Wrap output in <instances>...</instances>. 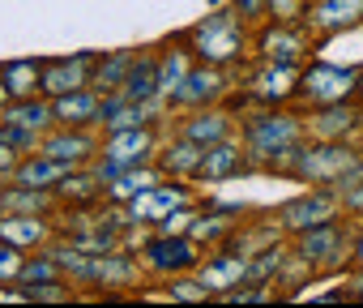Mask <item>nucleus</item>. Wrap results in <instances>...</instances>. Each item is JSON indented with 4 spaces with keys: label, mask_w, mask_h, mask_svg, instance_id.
I'll return each instance as SVG.
<instances>
[{
    "label": "nucleus",
    "mask_w": 363,
    "mask_h": 308,
    "mask_svg": "<svg viewBox=\"0 0 363 308\" xmlns=\"http://www.w3.org/2000/svg\"><path fill=\"white\" fill-rule=\"evenodd\" d=\"M193 39H197V48H201L206 60H231V56H240V26L231 18H210L206 26L193 31Z\"/></svg>",
    "instance_id": "f257e3e1"
},
{
    "label": "nucleus",
    "mask_w": 363,
    "mask_h": 308,
    "mask_svg": "<svg viewBox=\"0 0 363 308\" xmlns=\"http://www.w3.org/2000/svg\"><path fill=\"white\" fill-rule=\"evenodd\" d=\"M145 150H150V133L145 128H120L116 137H111V145H107V176H116L120 167H128V163H141L145 159Z\"/></svg>",
    "instance_id": "f03ea898"
},
{
    "label": "nucleus",
    "mask_w": 363,
    "mask_h": 308,
    "mask_svg": "<svg viewBox=\"0 0 363 308\" xmlns=\"http://www.w3.org/2000/svg\"><path fill=\"white\" fill-rule=\"evenodd\" d=\"M350 86H354V73H346V69H329V65H320V69H308V77H303V90H308L312 99H320V103H333V99H342Z\"/></svg>",
    "instance_id": "7ed1b4c3"
},
{
    "label": "nucleus",
    "mask_w": 363,
    "mask_h": 308,
    "mask_svg": "<svg viewBox=\"0 0 363 308\" xmlns=\"http://www.w3.org/2000/svg\"><path fill=\"white\" fill-rule=\"evenodd\" d=\"M333 206H337V202H333L329 193H312V197L291 202V206L282 210V223H286V227H320V223H329Z\"/></svg>",
    "instance_id": "20e7f679"
},
{
    "label": "nucleus",
    "mask_w": 363,
    "mask_h": 308,
    "mask_svg": "<svg viewBox=\"0 0 363 308\" xmlns=\"http://www.w3.org/2000/svg\"><path fill=\"white\" fill-rule=\"evenodd\" d=\"M179 206H184V193L179 189H141L133 197V219H167Z\"/></svg>",
    "instance_id": "39448f33"
},
{
    "label": "nucleus",
    "mask_w": 363,
    "mask_h": 308,
    "mask_svg": "<svg viewBox=\"0 0 363 308\" xmlns=\"http://www.w3.org/2000/svg\"><path fill=\"white\" fill-rule=\"evenodd\" d=\"M295 137H299V128H295V120H286V116H269V120H261V124L252 128V145H257V150H286Z\"/></svg>",
    "instance_id": "423d86ee"
},
{
    "label": "nucleus",
    "mask_w": 363,
    "mask_h": 308,
    "mask_svg": "<svg viewBox=\"0 0 363 308\" xmlns=\"http://www.w3.org/2000/svg\"><path fill=\"white\" fill-rule=\"evenodd\" d=\"M342 167H350V150L346 145H329V150H316V154H303L299 159L303 176H333Z\"/></svg>",
    "instance_id": "0eeeda50"
},
{
    "label": "nucleus",
    "mask_w": 363,
    "mask_h": 308,
    "mask_svg": "<svg viewBox=\"0 0 363 308\" xmlns=\"http://www.w3.org/2000/svg\"><path fill=\"white\" fill-rule=\"evenodd\" d=\"M82 77H86V56H77L73 65H52L43 73V90L48 94H69V90L82 86Z\"/></svg>",
    "instance_id": "6e6552de"
},
{
    "label": "nucleus",
    "mask_w": 363,
    "mask_h": 308,
    "mask_svg": "<svg viewBox=\"0 0 363 308\" xmlns=\"http://www.w3.org/2000/svg\"><path fill=\"white\" fill-rule=\"evenodd\" d=\"M244 274H248V261H244V257H218L214 265H206V270H201V282H206L210 291H223V287L240 282Z\"/></svg>",
    "instance_id": "1a4fd4ad"
},
{
    "label": "nucleus",
    "mask_w": 363,
    "mask_h": 308,
    "mask_svg": "<svg viewBox=\"0 0 363 308\" xmlns=\"http://www.w3.org/2000/svg\"><path fill=\"white\" fill-rule=\"evenodd\" d=\"M69 167H73V163H65V159H56V154H48V159H35V163H26L18 176H22V185H35V189H43V185H52V180H65V176H69Z\"/></svg>",
    "instance_id": "9d476101"
},
{
    "label": "nucleus",
    "mask_w": 363,
    "mask_h": 308,
    "mask_svg": "<svg viewBox=\"0 0 363 308\" xmlns=\"http://www.w3.org/2000/svg\"><path fill=\"white\" fill-rule=\"evenodd\" d=\"M231 172H240V150H231V145H214L197 163V176H206V180H223Z\"/></svg>",
    "instance_id": "9b49d317"
},
{
    "label": "nucleus",
    "mask_w": 363,
    "mask_h": 308,
    "mask_svg": "<svg viewBox=\"0 0 363 308\" xmlns=\"http://www.w3.org/2000/svg\"><path fill=\"white\" fill-rule=\"evenodd\" d=\"M150 261L158 270H184V265H193V248L184 240H158V244H150Z\"/></svg>",
    "instance_id": "f8f14e48"
},
{
    "label": "nucleus",
    "mask_w": 363,
    "mask_h": 308,
    "mask_svg": "<svg viewBox=\"0 0 363 308\" xmlns=\"http://www.w3.org/2000/svg\"><path fill=\"white\" fill-rule=\"evenodd\" d=\"M56 116H60L65 124H86V120H94V116H99V103H94L90 94L69 90V94H60V99H56Z\"/></svg>",
    "instance_id": "ddd939ff"
},
{
    "label": "nucleus",
    "mask_w": 363,
    "mask_h": 308,
    "mask_svg": "<svg viewBox=\"0 0 363 308\" xmlns=\"http://www.w3.org/2000/svg\"><path fill=\"white\" fill-rule=\"evenodd\" d=\"M154 86H158V69H154V60H141V65L128 73V82H124V99L141 103V99L154 94Z\"/></svg>",
    "instance_id": "4468645a"
},
{
    "label": "nucleus",
    "mask_w": 363,
    "mask_h": 308,
    "mask_svg": "<svg viewBox=\"0 0 363 308\" xmlns=\"http://www.w3.org/2000/svg\"><path fill=\"white\" fill-rule=\"evenodd\" d=\"M257 94H261V99H282V94H291V69H286V65L265 69V73L257 77Z\"/></svg>",
    "instance_id": "2eb2a0df"
},
{
    "label": "nucleus",
    "mask_w": 363,
    "mask_h": 308,
    "mask_svg": "<svg viewBox=\"0 0 363 308\" xmlns=\"http://www.w3.org/2000/svg\"><path fill=\"white\" fill-rule=\"evenodd\" d=\"M218 90V73H193L184 77V90H175L179 103H197V99H210Z\"/></svg>",
    "instance_id": "dca6fc26"
},
{
    "label": "nucleus",
    "mask_w": 363,
    "mask_h": 308,
    "mask_svg": "<svg viewBox=\"0 0 363 308\" xmlns=\"http://www.w3.org/2000/svg\"><path fill=\"white\" fill-rule=\"evenodd\" d=\"M0 236L9 244H35V240H43V227L35 219H5L0 223Z\"/></svg>",
    "instance_id": "f3484780"
},
{
    "label": "nucleus",
    "mask_w": 363,
    "mask_h": 308,
    "mask_svg": "<svg viewBox=\"0 0 363 308\" xmlns=\"http://www.w3.org/2000/svg\"><path fill=\"white\" fill-rule=\"evenodd\" d=\"M359 9H363L359 0H329V5L320 9V22H325V26H346V22L359 18Z\"/></svg>",
    "instance_id": "a211bd4d"
},
{
    "label": "nucleus",
    "mask_w": 363,
    "mask_h": 308,
    "mask_svg": "<svg viewBox=\"0 0 363 308\" xmlns=\"http://www.w3.org/2000/svg\"><path fill=\"white\" fill-rule=\"evenodd\" d=\"M337 248V227H329V223H320L308 240H303V257H325V253H333Z\"/></svg>",
    "instance_id": "6ab92c4d"
},
{
    "label": "nucleus",
    "mask_w": 363,
    "mask_h": 308,
    "mask_svg": "<svg viewBox=\"0 0 363 308\" xmlns=\"http://www.w3.org/2000/svg\"><path fill=\"white\" fill-rule=\"evenodd\" d=\"M35 77H39V73H35V65H30V60L9 65V73H5V82H9V90H13V94H30V90H35Z\"/></svg>",
    "instance_id": "aec40b11"
},
{
    "label": "nucleus",
    "mask_w": 363,
    "mask_h": 308,
    "mask_svg": "<svg viewBox=\"0 0 363 308\" xmlns=\"http://www.w3.org/2000/svg\"><path fill=\"white\" fill-rule=\"evenodd\" d=\"M48 154L73 163V159H82V154H86V137H56V141H48Z\"/></svg>",
    "instance_id": "412c9836"
},
{
    "label": "nucleus",
    "mask_w": 363,
    "mask_h": 308,
    "mask_svg": "<svg viewBox=\"0 0 363 308\" xmlns=\"http://www.w3.org/2000/svg\"><path fill=\"white\" fill-rule=\"evenodd\" d=\"M128 65H133V56H124V52H120V56H111V60L99 69V90H111V86L124 77V69H128Z\"/></svg>",
    "instance_id": "4be33fe9"
},
{
    "label": "nucleus",
    "mask_w": 363,
    "mask_h": 308,
    "mask_svg": "<svg viewBox=\"0 0 363 308\" xmlns=\"http://www.w3.org/2000/svg\"><path fill=\"white\" fill-rule=\"evenodd\" d=\"M223 133H227L223 116H201V120H197V124L189 128V137H193V141H218Z\"/></svg>",
    "instance_id": "5701e85b"
},
{
    "label": "nucleus",
    "mask_w": 363,
    "mask_h": 308,
    "mask_svg": "<svg viewBox=\"0 0 363 308\" xmlns=\"http://www.w3.org/2000/svg\"><path fill=\"white\" fill-rule=\"evenodd\" d=\"M197 154H201L197 145H175V150L167 154V167H175V172H197V163H201Z\"/></svg>",
    "instance_id": "b1692460"
},
{
    "label": "nucleus",
    "mask_w": 363,
    "mask_h": 308,
    "mask_svg": "<svg viewBox=\"0 0 363 308\" xmlns=\"http://www.w3.org/2000/svg\"><path fill=\"white\" fill-rule=\"evenodd\" d=\"M179 82H184V65H179V56H175V60H167L158 69V90H175Z\"/></svg>",
    "instance_id": "393cba45"
},
{
    "label": "nucleus",
    "mask_w": 363,
    "mask_h": 308,
    "mask_svg": "<svg viewBox=\"0 0 363 308\" xmlns=\"http://www.w3.org/2000/svg\"><path fill=\"white\" fill-rule=\"evenodd\" d=\"M43 120H48V111H43L39 103H35V107H30V103H22V107H13V124H26V128H39Z\"/></svg>",
    "instance_id": "a878e982"
},
{
    "label": "nucleus",
    "mask_w": 363,
    "mask_h": 308,
    "mask_svg": "<svg viewBox=\"0 0 363 308\" xmlns=\"http://www.w3.org/2000/svg\"><path fill=\"white\" fill-rule=\"evenodd\" d=\"M265 48H269V52L278 48V60H291V56L299 52V43H295V39H286V35H269V39H265Z\"/></svg>",
    "instance_id": "bb28decb"
},
{
    "label": "nucleus",
    "mask_w": 363,
    "mask_h": 308,
    "mask_svg": "<svg viewBox=\"0 0 363 308\" xmlns=\"http://www.w3.org/2000/svg\"><path fill=\"white\" fill-rule=\"evenodd\" d=\"M206 291H210L206 282H179V287H171L175 299H206Z\"/></svg>",
    "instance_id": "cd10ccee"
},
{
    "label": "nucleus",
    "mask_w": 363,
    "mask_h": 308,
    "mask_svg": "<svg viewBox=\"0 0 363 308\" xmlns=\"http://www.w3.org/2000/svg\"><path fill=\"white\" fill-rule=\"evenodd\" d=\"M141 185H145V176H141V180H137V176H124V180L111 189V197H137V193H141Z\"/></svg>",
    "instance_id": "c85d7f7f"
},
{
    "label": "nucleus",
    "mask_w": 363,
    "mask_h": 308,
    "mask_svg": "<svg viewBox=\"0 0 363 308\" xmlns=\"http://www.w3.org/2000/svg\"><path fill=\"white\" fill-rule=\"evenodd\" d=\"M18 270H22L18 248H13V244H5V248H0V274H18Z\"/></svg>",
    "instance_id": "c756f323"
},
{
    "label": "nucleus",
    "mask_w": 363,
    "mask_h": 308,
    "mask_svg": "<svg viewBox=\"0 0 363 308\" xmlns=\"http://www.w3.org/2000/svg\"><path fill=\"white\" fill-rule=\"evenodd\" d=\"M30 299H65V291H60L56 282H43V287H35V291H30Z\"/></svg>",
    "instance_id": "7c9ffc66"
},
{
    "label": "nucleus",
    "mask_w": 363,
    "mask_h": 308,
    "mask_svg": "<svg viewBox=\"0 0 363 308\" xmlns=\"http://www.w3.org/2000/svg\"><path fill=\"white\" fill-rule=\"evenodd\" d=\"M184 223H193V219H189V214H175V219L167 214V223H162V231H167V236H171V231H184Z\"/></svg>",
    "instance_id": "2f4dec72"
},
{
    "label": "nucleus",
    "mask_w": 363,
    "mask_h": 308,
    "mask_svg": "<svg viewBox=\"0 0 363 308\" xmlns=\"http://www.w3.org/2000/svg\"><path fill=\"white\" fill-rule=\"evenodd\" d=\"M22 274H26L30 282H35V278H52V265H48V261H43V265H26Z\"/></svg>",
    "instance_id": "473e14b6"
},
{
    "label": "nucleus",
    "mask_w": 363,
    "mask_h": 308,
    "mask_svg": "<svg viewBox=\"0 0 363 308\" xmlns=\"http://www.w3.org/2000/svg\"><path fill=\"white\" fill-rule=\"evenodd\" d=\"M350 206H359V210H363V189H359V193H350Z\"/></svg>",
    "instance_id": "72a5a7b5"
},
{
    "label": "nucleus",
    "mask_w": 363,
    "mask_h": 308,
    "mask_svg": "<svg viewBox=\"0 0 363 308\" xmlns=\"http://www.w3.org/2000/svg\"><path fill=\"white\" fill-rule=\"evenodd\" d=\"M9 163V150H5V141H0V167H5Z\"/></svg>",
    "instance_id": "f704fd0d"
},
{
    "label": "nucleus",
    "mask_w": 363,
    "mask_h": 308,
    "mask_svg": "<svg viewBox=\"0 0 363 308\" xmlns=\"http://www.w3.org/2000/svg\"><path fill=\"white\" fill-rule=\"evenodd\" d=\"M5 94H9V86H0V103H5Z\"/></svg>",
    "instance_id": "c9c22d12"
},
{
    "label": "nucleus",
    "mask_w": 363,
    "mask_h": 308,
    "mask_svg": "<svg viewBox=\"0 0 363 308\" xmlns=\"http://www.w3.org/2000/svg\"><path fill=\"white\" fill-rule=\"evenodd\" d=\"M359 261H363V240H359Z\"/></svg>",
    "instance_id": "e433bc0d"
},
{
    "label": "nucleus",
    "mask_w": 363,
    "mask_h": 308,
    "mask_svg": "<svg viewBox=\"0 0 363 308\" xmlns=\"http://www.w3.org/2000/svg\"><path fill=\"white\" fill-rule=\"evenodd\" d=\"M359 90H363V86H359Z\"/></svg>",
    "instance_id": "4c0bfd02"
}]
</instances>
